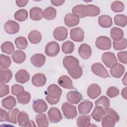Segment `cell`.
Instances as JSON below:
<instances>
[{
    "mask_svg": "<svg viewBox=\"0 0 127 127\" xmlns=\"http://www.w3.org/2000/svg\"><path fill=\"white\" fill-rule=\"evenodd\" d=\"M105 115L102 119V126L103 127H113L120 120L118 113L113 109L108 107L105 109Z\"/></svg>",
    "mask_w": 127,
    "mask_h": 127,
    "instance_id": "1",
    "label": "cell"
},
{
    "mask_svg": "<svg viewBox=\"0 0 127 127\" xmlns=\"http://www.w3.org/2000/svg\"><path fill=\"white\" fill-rule=\"evenodd\" d=\"M48 94L46 96V100L51 105L57 104L62 94V89L57 84H51L47 88Z\"/></svg>",
    "mask_w": 127,
    "mask_h": 127,
    "instance_id": "2",
    "label": "cell"
},
{
    "mask_svg": "<svg viewBox=\"0 0 127 127\" xmlns=\"http://www.w3.org/2000/svg\"><path fill=\"white\" fill-rule=\"evenodd\" d=\"M62 110L64 116L67 119H73L77 115L76 107L67 102L62 104Z\"/></svg>",
    "mask_w": 127,
    "mask_h": 127,
    "instance_id": "3",
    "label": "cell"
},
{
    "mask_svg": "<svg viewBox=\"0 0 127 127\" xmlns=\"http://www.w3.org/2000/svg\"><path fill=\"white\" fill-rule=\"evenodd\" d=\"M91 70L94 74L102 78H108L110 76L108 71L100 63H96L91 66Z\"/></svg>",
    "mask_w": 127,
    "mask_h": 127,
    "instance_id": "4",
    "label": "cell"
},
{
    "mask_svg": "<svg viewBox=\"0 0 127 127\" xmlns=\"http://www.w3.org/2000/svg\"><path fill=\"white\" fill-rule=\"evenodd\" d=\"M60 51V45L55 41H51L47 43L45 46V53L47 56L54 57L58 55Z\"/></svg>",
    "mask_w": 127,
    "mask_h": 127,
    "instance_id": "5",
    "label": "cell"
},
{
    "mask_svg": "<svg viewBox=\"0 0 127 127\" xmlns=\"http://www.w3.org/2000/svg\"><path fill=\"white\" fill-rule=\"evenodd\" d=\"M79 61L75 57L72 56L65 57L63 61V64L66 69L68 71L72 70L79 66Z\"/></svg>",
    "mask_w": 127,
    "mask_h": 127,
    "instance_id": "6",
    "label": "cell"
},
{
    "mask_svg": "<svg viewBox=\"0 0 127 127\" xmlns=\"http://www.w3.org/2000/svg\"><path fill=\"white\" fill-rule=\"evenodd\" d=\"M95 45L99 49L108 50L111 48V40L108 37L101 36L96 39Z\"/></svg>",
    "mask_w": 127,
    "mask_h": 127,
    "instance_id": "7",
    "label": "cell"
},
{
    "mask_svg": "<svg viewBox=\"0 0 127 127\" xmlns=\"http://www.w3.org/2000/svg\"><path fill=\"white\" fill-rule=\"evenodd\" d=\"M102 61L108 68H111L113 65L118 63V60L115 54L110 52H105L103 54Z\"/></svg>",
    "mask_w": 127,
    "mask_h": 127,
    "instance_id": "8",
    "label": "cell"
},
{
    "mask_svg": "<svg viewBox=\"0 0 127 127\" xmlns=\"http://www.w3.org/2000/svg\"><path fill=\"white\" fill-rule=\"evenodd\" d=\"M48 119L52 123H59L63 119L61 112L59 109L56 107H52L48 112Z\"/></svg>",
    "mask_w": 127,
    "mask_h": 127,
    "instance_id": "9",
    "label": "cell"
},
{
    "mask_svg": "<svg viewBox=\"0 0 127 127\" xmlns=\"http://www.w3.org/2000/svg\"><path fill=\"white\" fill-rule=\"evenodd\" d=\"M70 38L74 42H82L84 38V32L80 27L74 28L70 30Z\"/></svg>",
    "mask_w": 127,
    "mask_h": 127,
    "instance_id": "10",
    "label": "cell"
},
{
    "mask_svg": "<svg viewBox=\"0 0 127 127\" xmlns=\"http://www.w3.org/2000/svg\"><path fill=\"white\" fill-rule=\"evenodd\" d=\"M3 28L5 32L9 34H14L17 33L19 30V24L13 20H8L6 21Z\"/></svg>",
    "mask_w": 127,
    "mask_h": 127,
    "instance_id": "11",
    "label": "cell"
},
{
    "mask_svg": "<svg viewBox=\"0 0 127 127\" xmlns=\"http://www.w3.org/2000/svg\"><path fill=\"white\" fill-rule=\"evenodd\" d=\"M79 21V17L72 13L66 14L64 17V24L68 27H72L78 25Z\"/></svg>",
    "mask_w": 127,
    "mask_h": 127,
    "instance_id": "12",
    "label": "cell"
},
{
    "mask_svg": "<svg viewBox=\"0 0 127 127\" xmlns=\"http://www.w3.org/2000/svg\"><path fill=\"white\" fill-rule=\"evenodd\" d=\"M67 29L64 26H59L56 28L53 31V36L58 41H64L67 37Z\"/></svg>",
    "mask_w": 127,
    "mask_h": 127,
    "instance_id": "13",
    "label": "cell"
},
{
    "mask_svg": "<svg viewBox=\"0 0 127 127\" xmlns=\"http://www.w3.org/2000/svg\"><path fill=\"white\" fill-rule=\"evenodd\" d=\"M32 107L35 113L40 114L45 112L47 111L48 105L44 100L38 99L33 101Z\"/></svg>",
    "mask_w": 127,
    "mask_h": 127,
    "instance_id": "14",
    "label": "cell"
},
{
    "mask_svg": "<svg viewBox=\"0 0 127 127\" xmlns=\"http://www.w3.org/2000/svg\"><path fill=\"white\" fill-rule=\"evenodd\" d=\"M78 52L79 55L82 59L83 60H87L91 56L92 49L89 45L83 43L78 48Z\"/></svg>",
    "mask_w": 127,
    "mask_h": 127,
    "instance_id": "15",
    "label": "cell"
},
{
    "mask_svg": "<svg viewBox=\"0 0 127 127\" xmlns=\"http://www.w3.org/2000/svg\"><path fill=\"white\" fill-rule=\"evenodd\" d=\"M101 89L98 84L93 83L88 86L87 93L90 98L95 99L101 94Z\"/></svg>",
    "mask_w": 127,
    "mask_h": 127,
    "instance_id": "16",
    "label": "cell"
},
{
    "mask_svg": "<svg viewBox=\"0 0 127 127\" xmlns=\"http://www.w3.org/2000/svg\"><path fill=\"white\" fill-rule=\"evenodd\" d=\"M125 71V66L119 63L113 65L110 69L111 75L115 78H120L123 75Z\"/></svg>",
    "mask_w": 127,
    "mask_h": 127,
    "instance_id": "17",
    "label": "cell"
},
{
    "mask_svg": "<svg viewBox=\"0 0 127 127\" xmlns=\"http://www.w3.org/2000/svg\"><path fill=\"white\" fill-rule=\"evenodd\" d=\"M67 101L71 104H77L82 99L81 94L77 91H70L66 94Z\"/></svg>",
    "mask_w": 127,
    "mask_h": 127,
    "instance_id": "18",
    "label": "cell"
},
{
    "mask_svg": "<svg viewBox=\"0 0 127 127\" xmlns=\"http://www.w3.org/2000/svg\"><path fill=\"white\" fill-rule=\"evenodd\" d=\"M46 61V57L42 54H35L30 58L31 63L36 67L42 66Z\"/></svg>",
    "mask_w": 127,
    "mask_h": 127,
    "instance_id": "19",
    "label": "cell"
},
{
    "mask_svg": "<svg viewBox=\"0 0 127 127\" xmlns=\"http://www.w3.org/2000/svg\"><path fill=\"white\" fill-rule=\"evenodd\" d=\"M93 107V103L90 101H84L78 105L79 113L81 115H87Z\"/></svg>",
    "mask_w": 127,
    "mask_h": 127,
    "instance_id": "20",
    "label": "cell"
},
{
    "mask_svg": "<svg viewBox=\"0 0 127 127\" xmlns=\"http://www.w3.org/2000/svg\"><path fill=\"white\" fill-rule=\"evenodd\" d=\"M58 83L60 86L64 88L68 89H74L71 79L67 75H64L60 76L58 80Z\"/></svg>",
    "mask_w": 127,
    "mask_h": 127,
    "instance_id": "21",
    "label": "cell"
},
{
    "mask_svg": "<svg viewBox=\"0 0 127 127\" xmlns=\"http://www.w3.org/2000/svg\"><path fill=\"white\" fill-rule=\"evenodd\" d=\"M15 79L16 82L24 84L29 80L30 75L27 70L24 69H21L15 74Z\"/></svg>",
    "mask_w": 127,
    "mask_h": 127,
    "instance_id": "22",
    "label": "cell"
},
{
    "mask_svg": "<svg viewBox=\"0 0 127 127\" xmlns=\"http://www.w3.org/2000/svg\"><path fill=\"white\" fill-rule=\"evenodd\" d=\"M31 81L34 86L36 87H42L46 84V77L44 74L38 73L33 76Z\"/></svg>",
    "mask_w": 127,
    "mask_h": 127,
    "instance_id": "23",
    "label": "cell"
},
{
    "mask_svg": "<svg viewBox=\"0 0 127 127\" xmlns=\"http://www.w3.org/2000/svg\"><path fill=\"white\" fill-rule=\"evenodd\" d=\"M30 18L34 21H39L43 17V11L39 7H33L29 11Z\"/></svg>",
    "mask_w": 127,
    "mask_h": 127,
    "instance_id": "24",
    "label": "cell"
},
{
    "mask_svg": "<svg viewBox=\"0 0 127 127\" xmlns=\"http://www.w3.org/2000/svg\"><path fill=\"white\" fill-rule=\"evenodd\" d=\"M105 115V110L101 106H96L91 113V117L96 122L101 121Z\"/></svg>",
    "mask_w": 127,
    "mask_h": 127,
    "instance_id": "25",
    "label": "cell"
},
{
    "mask_svg": "<svg viewBox=\"0 0 127 127\" xmlns=\"http://www.w3.org/2000/svg\"><path fill=\"white\" fill-rule=\"evenodd\" d=\"M2 106L4 108L10 110H12L16 105V101L15 98L12 96H8L1 101Z\"/></svg>",
    "mask_w": 127,
    "mask_h": 127,
    "instance_id": "26",
    "label": "cell"
},
{
    "mask_svg": "<svg viewBox=\"0 0 127 127\" xmlns=\"http://www.w3.org/2000/svg\"><path fill=\"white\" fill-rule=\"evenodd\" d=\"M99 25L103 28H109L113 25L112 18L107 15H102L98 18Z\"/></svg>",
    "mask_w": 127,
    "mask_h": 127,
    "instance_id": "27",
    "label": "cell"
},
{
    "mask_svg": "<svg viewBox=\"0 0 127 127\" xmlns=\"http://www.w3.org/2000/svg\"><path fill=\"white\" fill-rule=\"evenodd\" d=\"M110 35L111 38L115 41H121L124 36V33L122 29L117 27H113L111 29Z\"/></svg>",
    "mask_w": 127,
    "mask_h": 127,
    "instance_id": "28",
    "label": "cell"
},
{
    "mask_svg": "<svg viewBox=\"0 0 127 127\" xmlns=\"http://www.w3.org/2000/svg\"><path fill=\"white\" fill-rule=\"evenodd\" d=\"M13 61L16 64H20L24 62L26 59V54L22 51L16 50L13 52L11 55Z\"/></svg>",
    "mask_w": 127,
    "mask_h": 127,
    "instance_id": "29",
    "label": "cell"
},
{
    "mask_svg": "<svg viewBox=\"0 0 127 127\" xmlns=\"http://www.w3.org/2000/svg\"><path fill=\"white\" fill-rule=\"evenodd\" d=\"M28 38L30 43L33 44H37L41 41L42 35L39 31L34 30L29 33Z\"/></svg>",
    "mask_w": 127,
    "mask_h": 127,
    "instance_id": "30",
    "label": "cell"
},
{
    "mask_svg": "<svg viewBox=\"0 0 127 127\" xmlns=\"http://www.w3.org/2000/svg\"><path fill=\"white\" fill-rule=\"evenodd\" d=\"M90 116L86 115L79 116L76 120L77 126L79 127L90 126Z\"/></svg>",
    "mask_w": 127,
    "mask_h": 127,
    "instance_id": "31",
    "label": "cell"
},
{
    "mask_svg": "<svg viewBox=\"0 0 127 127\" xmlns=\"http://www.w3.org/2000/svg\"><path fill=\"white\" fill-rule=\"evenodd\" d=\"M0 83H8L12 77V73L10 69H5L0 70Z\"/></svg>",
    "mask_w": 127,
    "mask_h": 127,
    "instance_id": "32",
    "label": "cell"
},
{
    "mask_svg": "<svg viewBox=\"0 0 127 127\" xmlns=\"http://www.w3.org/2000/svg\"><path fill=\"white\" fill-rule=\"evenodd\" d=\"M29 121V116L25 111H21L19 113L17 117L18 125L21 127H27Z\"/></svg>",
    "mask_w": 127,
    "mask_h": 127,
    "instance_id": "33",
    "label": "cell"
},
{
    "mask_svg": "<svg viewBox=\"0 0 127 127\" xmlns=\"http://www.w3.org/2000/svg\"><path fill=\"white\" fill-rule=\"evenodd\" d=\"M57 15L56 9L52 6L46 8L43 11V17L45 19L51 20L54 19Z\"/></svg>",
    "mask_w": 127,
    "mask_h": 127,
    "instance_id": "34",
    "label": "cell"
},
{
    "mask_svg": "<svg viewBox=\"0 0 127 127\" xmlns=\"http://www.w3.org/2000/svg\"><path fill=\"white\" fill-rule=\"evenodd\" d=\"M16 96L18 103L22 105L28 104L31 98L30 94L29 92L24 91L18 94Z\"/></svg>",
    "mask_w": 127,
    "mask_h": 127,
    "instance_id": "35",
    "label": "cell"
},
{
    "mask_svg": "<svg viewBox=\"0 0 127 127\" xmlns=\"http://www.w3.org/2000/svg\"><path fill=\"white\" fill-rule=\"evenodd\" d=\"M19 111L17 108H14L7 112V121L13 124H16L17 122V117Z\"/></svg>",
    "mask_w": 127,
    "mask_h": 127,
    "instance_id": "36",
    "label": "cell"
},
{
    "mask_svg": "<svg viewBox=\"0 0 127 127\" xmlns=\"http://www.w3.org/2000/svg\"><path fill=\"white\" fill-rule=\"evenodd\" d=\"M28 16L27 11L25 9H20L16 11L14 14V18L15 20L22 22L26 20Z\"/></svg>",
    "mask_w": 127,
    "mask_h": 127,
    "instance_id": "37",
    "label": "cell"
},
{
    "mask_svg": "<svg viewBox=\"0 0 127 127\" xmlns=\"http://www.w3.org/2000/svg\"><path fill=\"white\" fill-rule=\"evenodd\" d=\"M35 120L38 127H44L49 126V121L46 115L40 113L36 115Z\"/></svg>",
    "mask_w": 127,
    "mask_h": 127,
    "instance_id": "38",
    "label": "cell"
},
{
    "mask_svg": "<svg viewBox=\"0 0 127 127\" xmlns=\"http://www.w3.org/2000/svg\"><path fill=\"white\" fill-rule=\"evenodd\" d=\"M1 50L2 52L10 55L13 53L14 51V46L13 44L10 41H6L1 45Z\"/></svg>",
    "mask_w": 127,
    "mask_h": 127,
    "instance_id": "39",
    "label": "cell"
},
{
    "mask_svg": "<svg viewBox=\"0 0 127 127\" xmlns=\"http://www.w3.org/2000/svg\"><path fill=\"white\" fill-rule=\"evenodd\" d=\"M16 47L19 50H24L28 46V42L26 38L24 37H18L14 40Z\"/></svg>",
    "mask_w": 127,
    "mask_h": 127,
    "instance_id": "40",
    "label": "cell"
},
{
    "mask_svg": "<svg viewBox=\"0 0 127 127\" xmlns=\"http://www.w3.org/2000/svg\"><path fill=\"white\" fill-rule=\"evenodd\" d=\"M11 61L9 56L1 54L0 56V66L1 69H7L10 65Z\"/></svg>",
    "mask_w": 127,
    "mask_h": 127,
    "instance_id": "41",
    "label": "cell"
},
{
    "mask_svg": "<svg viewBox=\"0 0 127 127\" xmlns=\"http://www.w3.org/2000/svg\"><path fill=\"white\" fill-rule=\"evenodd\" d=\"M114 22L116 25L124 27L127 25V18L124 14H117L114 18Z\"/></svg>",
    "mask_w": 127,
    "mask_h": 127,
    "instance_id": "42",
    "label": "cell"
},
{
    "mask_svg": "<svg viewBox=\"0 0 127 127\" xmlns=\"http://www.w3.org/2000/svg\"><path fill=\"white\" fill-rule=\"evenodd\" d=\"M62 50L63 52L65 54L72 53L74 50V43L70 41L64 42L62 45Z\"/></svg>",
    "mask_w": 127,
    "mask_h": 127,
    "instance_id": "43",
    "label": "cell"
},
{
    "mask_svg": "<svg viewBox=\"0 0 127 127\" xmlns=\"http://www.w3.org/2000/svg\"><path fill=\"white\" fill-rule=\"evenodd\" d=\"M95 104L96 106H101L105 109L109 107L110 100L106 96H102L95 102Z\"/></svg>",
    "mask_w": 127,
    "mask_h": 127,
    "instance_id": "44",
    "label": "cell"
},
{
    "mask_svg": "<svg viewBox=\"0 0 127 127\" xmlns=\"http://www.w3.org/2000/svg\"><path fill=\"white\" fill-rule=\"evenodd\" d=\"M88 9V16L94 17L99 15L100 13V8L93 4H87Z\"/></svg>",
    "mask_w": 127,
    "mask_h": 127,
    "instance_id": "45",
    "label": "cell"
},
{
    "mask_svg": "<svg viewBox=\"0 0 127 127\" xmlns=\"http://www.w3.org/2000/svg\"><path fill=\"white\" fill-rule=\"evenodd\" d=\"M125 5L123 2L121 1H114L112 2L111 8L115 12H121L124 10Z\"/></svg>",
    "mask_w": 127,
    "mask_h": 127,
    "instance_id": "46",
    "label": "cell"
},
{
    "mask_svg": "<svg viewBox=\"0 0 127 127\" xmlns=\"http://www.w3.org/2000/svg\"><path fill=\"white\" fill-rule=\"evenodd\" d=\"M113 48L116 50H122L125 49L127 48V39L123 38L121 41L113 42Z\"/></svg>",
    "mask_w": 127,
    "mask_h": 127,
    "instance_id": "47",
    "label": "cell"
},
{
    "mask_svg": "<svg viewBox=\"0 0 127 127\" xmlns=\"http://www.w3.org/2000/svg\"><path fill=\"white\" fill-rule=\"evenodd\" d=\"M68 74L69 75L74 79H76L79 78L81 77L83 73L82 67L79 65L76 68L73 70L68 71Z\"/></svg>",
    "mask_w": 127,
    "mask_h": 127,
    "instance_id": "48",
    "label": "cell"
},
{
    "mask_svg": "<svg viewBox=\"0 0 127 127\" xmlns=\"http://www.w3.org/2000/svg\"><path fill=\"white\" fill-rule=\"evenodd\" d=\"M119 89L115 86H111L108 88L106 91V95L110 98H114L119 95Z\"/></svg>",
    "mask_w": 127,
    "mask_h": 127,
    "instance_id": "49",
    "label": "cell"
},
{
    "mask_svg": "<svg viewBox=\"0 0 127 127\" xmlns=\"http://www.w3.org/2000/svg\"><path fill=\"white\" fill-rule=\"evenodd\" d=\"M24 91L23 87L19 84H15L12 86L11 89V92L12 95L17 96L20 93Z\"/></svg>",
    "mask_w": 127,
    "mask_h": 127,
    "instance_id": "50",
    "label": "cell"
},
{
    "mask_svg": "<svg viewBox=\"0 0 127 127\" xmlns=\"http://www.w3.org/2000/svg\"><path fill=\"white\" fill-rule=\"evenodd\" d=\"M9 93V86L4 84L0 83V97H3L4 96L8 95Z\"/></svg>",
    "mask_w": 127,
    "mask_h": 127,
    "instance_id": "51",
    "label": "cell"
},
{
    "mask_svg": "<svg viewBox=\"0 0 127 127\" xmlns=\"http://www.w3.org/2000/svg\"><path fill=\"white\" fill-rule=\"evenodd\" d=\"M117 57L120 62L127 64V53L126 51H120L118 52Z\"/></svg>",
    "mask_w": 127,
    "mask_h": 127,
    "instance_id": "52",
    "label": "cell"
},
{
    "mask_svg": "<svg viewBox=\"0 0 127 127\" xmlns=\"http://www.w3.org/2000/svg\"><path fill=\"white\" fill-rule=\"evenodd\" d=\"M0 121L2 122H7V112L3 110L2 108H0Z\"/></svg>",
    "mask_w": 127,
    "mask_h": 127,
    "instance_id": "53",
    "label": "cell"
},
{
    "mask_svg": "<svg viewBox=\"0 0 127 127\" xmlns=\"http://www.w3.org/2000/svg\"><path fill=\"white\" fill-rule=\"evenodd\" d=\"M28 1H29L28 0H16L15 3L18 7H22L25 6L27 4Z\"/></svg>",
    "mask_w": 127,
    "mask_h": 127,
    "instance_id": "54",
    "label": "cell"
},
{
    "mask_svg": "<svg viewBox=\"0 0 127 127\" xmlns=\"http://www.w3.org/2000/svg\"><path fill=\"white\" fill-rule=\"evenodd\" d=\"M64 0H51V3L54 6H60L62 5L64 2Z\"/></svg>",
    "mask_w": 127,
    "mask_h": 127,
    "instance_id": "55",
    "label": "cell"
},
{
    "mask_svg": "<svg viewBox=\"0 0 127 127\" xmlns=\"http://www.w3.org/2000/svg\"><path fill=\"white\" fill-rule=\"evenodd\" d=\"M121 95L123 98L127 100V87H125L122 89L121 92Z\"/></svg>",
    "mask_w": 127,
    "mask_h": 127,
    "instance_id": "56",
    "label": "cell"
},
{
    "mask_svg": "<svg viewBox=\"0 0 127 127\" xmlns=\"http://www.w3.org/2000/svg\"><path fill=\"white\" fill-rule=\"evenodd\" d=\"M27 127H36V125L35 124V123L33 121L30 120L28 122Z\"/></svg>",
    "mask_w": 127,
    "mask_h": 127,
    "instance_id": "57",
    "label": "cell"
},
{
    "mask_svg": "<svg viewBox=\"0 0 127 127\" xmlns=\"http://www.w3.org/2000/svg\"><path fill=\"white\" fill-rule=\"evenodd\" d=\"M122 82H123L124 85H125V86H126L127 85V73H125L124 77L122 79Z\"/></svg>",
    "mask_w": 127,
    "mask_h": 127,
    "instance_id": "58",
    "label": "cell"
}]
</instances>
